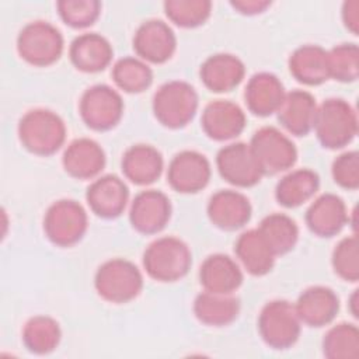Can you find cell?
Segmentation results:
<instances>
[{
    "instance_id": "cell-35",
    "label": "cell",
    "mask_w": 359,
    "mask_h": 359,
    "mask_svg": "<svg viewBox=\"0 0 359 359\" xmlns=\"http://www.w3.org/2000/svg\"><path fill=\"white\" fill-rule=\"evenodd\" d=\"M164 11L175 25L195 28L208 21L212 14V3L208 0H167Z\"/></svg>"
},
{
    "instance_id": "cell-29",
    "label": "cell",
    "mask_w": 359,
    "mask_h": 359,
    "mask_svg": "<svg viewBox=\"0 0 359 359\" xmlns=\"http://www.w3.org/2000/svg\"><path fill=\"white\" fill-rule=\"evenodd\" d=\"M195 317L208 327H226L240 314V300L233 294L202 292L194 302Z\"/></svg>"
},
{
    "instance_id": "cell-27",
    "label": "cell",
    "mask_w": 359,
    "mask_h": 359,
    "mask_svg": "<svg viewBox=\"0 0 359 359\" xmlns=\"http://www.w3.org/2000/svg\"><path fill=\"white\" fill-rule=\"evenodd\" d=\"M234 254L240 265L252 276H264L269 273L276 259V255L258 229L245 230L237 237L234 243Z\"/></svg>"
},
{
    "instance_id": "cell-40",
    "label": "cell",
    "mask_w": 359,
    "mask_h": 359,
    "mask_svg": "<svg viewBox=\"0 0 359 359\" xmlns=\"http://www.w3.org/2000/svg\"><path fill=\"white\" fill-rule=\"evenodd\" d=\"M342 22L346 27L348 31H351L353 35H358L359 32V1L358 0H349L342 4L341 10Z\"/></svg>"
},
{
    "instance_id": "cell-22",
    "label": "cell",
    "mask_w": 359,
    "mask_h": 359,
    "mask_svg": "<svg viewBox=\"0 0 359 359\" xmlns=\"http://www.w3.org/2000/svg\"><path fill=\"white\" fill-rule=\"evenodd\" d=\"M240 264L226 254H212L199 268V282L206 292L233 294L243 283Z\"/></svg>"
},
{
    "instance_id": "cell-12",
    "label": "cell",
    "mask_w": 359,
    "mask_h": 359,
    "mask_svg": "<svg viewBox=\"0 0 359 359\" xmlns=\"http://www.w3.org/2000/svg\"><path fill=\"white\" fill-rule=\"evenodd\" d=\"M210 175L212 168L206 156L195 150H182L168 164L167 182L180 194H196L209 184Z\"/></svg>"
},
{
    "instance_id": "cell-9",
    "label": "cell",
    "mask_w": 359,
    "mask_h": 359,
    "mask_svg": "<svg viewBox=\"0 0 359 359\" xmlns=\"http://www.w3.org/2000/svg\"><path fill=\"white\" fill-rule=\"evenodd\" d=\"M250 146L264 175L289 171L297 161L294 143L275 126H262L255 130Z\"/></svg>"
},
{
    "instance_id": "cell-2",
    "label": "cell",
    "mask_w": 359,
    "mask_h": 359,
    "mask_svg": "<svg viewBox=\"0 0 359 359\" xmlns=\"http://www.w3.org/2000/svg\"><path fill=\"white\" fill-rule=\"evenodd\" d=\"M192 265V254L187 243L174 236L158 237L143 252L146 273L158 282L182 279Z\"/></svg>"
},
{
    "instance_id": "cell-24",
    "label": "cell",
    "mask_w": 359,
    "mask_h": 359,
    "mask_svg": "<svg viewBox=\"0 0 359 359\" xmlns=\"http://www.w3.org/2000/svg\"><path fill=\"white\" fill-rule=\"evenodd\" d=\"M114 49L109 41L97 32H84L73 39L69 57L73 66L83 73H98L109 66Z\"/></svg>"
},
{
    "instance_id": "cell-14",
    "label": "cell",
    "mask_w": 359,
    "mask_h": 359,
    "mask_svg": "<svg viewBox=\"0 0 359 359\" xmlns=\"http://www.w3.org/2000/svg\"><path fill=\"white\" fill-rule=\"evenodd\" d=\"M171 217V202L168 196L157 189L139 192L129 208L132 227L142 234L160 233Z\"/></svg>"
},
{
    "instance_id": "cell-17",
    "label": "cell",
    "mask_w": 359,
    "mask_h": 359,
    "mask_svg": "<svg viewBox=\"0 0 359 359\" xmlns=\"http://www.w3.org/2000/svg\"><path fill=\"white\" fill-rule=\"evenodd\" d=\"M208 217L217 229L233 231L244 227L252 215L250 199L234 189H220L208 202Z\"/></svg>"
},
{
    "instance_id": "cell-34",
    "label": "cell",
    "mask_w": 359,
    "mask_h": 359,
    "mask_svg": "<svg viewBox=\"0 0 359 359\" xmlns=\"http://www.w3.org/2000/svg\"><path fill=\"white\" fill-rule=\"evenodd\" d=\"M323 353L328 359H355L359 356V330L352 323L331 327L323 339Z\"/></svg>"
},
{
    "instance_id": "cell-1",
    "label": "cell",
    "mask_w": 359,
    "mask_h": 359,
    "mask_svg": "<svg viewBox=\"0 0 359 359\" xmlns=\"http://www.w3.org/2000/svg\"><path fill=\"white\" fill-rule=\"evenodd\" d=\"M18 139L24 149L36 156L55 154L66 140V125L53 111L36 108L25 112L18 122Z\"/></svg>"
},
{
    "instance_id": "cell-8",
    "label": "cell",
    "mask_w": 359,
    "mask_h": 359,
    "mask_svg": "<svg viewBox=\"0 0 359 359\" xmlns=\"http://www.w3.org/2000/svg\"><path fill=\"white\" fill-rule=\"evenodd\" d=\"M88 216L81 203L73 199L53 202L43 217V231L50 243L59 247H72L86 234Z\"/></svg>"
},
{
    "instance_id": "cell-19",
    "label": "cell",
    "mask_w": 359,
    "mask_h": 359,
    "mask_svg": "<svg viewBox=\"0 0 359 359\" xmlns=\"http://www.w3.org/2000/svg\"><path fill=\"white\" fill-rule=\"evenodd\" d=\"M296 313L309 327H324L334 321L339 311L337 293L327 286H310L304 289L294 303Z\"/></svg>"
},
{
    "instance_id": "cell-23",
    "label": "cell",
    "mask_w": 359,
    "mask_h": 359,
    "mask_svg": "<svg viewBox=\"0 0 359 359\" xmlns=\"http://www.w3.org/2000/svg\"><path fill=\"white\" fill-rule=\"evenodd\" d=\"M203 86L212 93H229L245 76L243 60L231 53H215L205 59L199 70Z\"/></svg>"
},
{
    "instance_id": "cell-42",
    "label": "cell",
    "mask_w": 359,
    "mask_h": 359,
    "mask_svg": "<svg viewBox=\"0 0 359 359\" xmlns=\"http://www.w3.org/2000/svg\"><path fill=\"white\" fill-rule=\"evenodd\" d=\"M358 302H359V297H358V290H353V293L351 294V297H349V300H348V307H349V311H351V314L355 317V318H358V313H359V310H358Z\"/></svg>"
},
{
    "instance_id": "cell-16",
    "label": "cell",
    "mask_w": 359,
    "mask_h": 359,
    "mask_svg": "<svg viewBox=\"0 0 359 359\" xmlns=\"http://www.w3.org/2000/svg\"><path fill=\"white\" fill-rule=\"evenodd\" d=\"M247 118L236 102L229 100L210 101L202 112L201 126L208 137L226 142L237 137L245 128Z\"/></svg>"
},
{
    "instance_id": "cell-31",
    "label": "cell",
    "mask_w": 359,
    "mask_h": 359,
    "mask_svg": "<svg viewBox=\"0 0 359 359\" xmlns=\"http://www.w3.org/2000/svg\"><path fill=\"white\" fill-rule=\"evenodd\" d=\"M62 339L59 323L49 316H34L22 328V344L35 355H48L53 352Z\"/></svg>"
},
{
    "instance_id": "cell-5",
    "label": "cell",
    "mask_w": 359,
    "mask_h": 359,
    "mask_svg": "<svg viewBox=\"0 0 359 359\" xmlns=\"http://www.w3.org/2000/svg\"><path fill=\"white\" fill-rule=\"evenodd\" d=\"M198 105L199 98L196 90L182 80L164 83L153 97L156 119L170 129L187 126L194 119Z\"/></svg>"
},
{
    "instance_id": "cell-13",
    "label": "cell",
    "mask_w": 359,
    "mask_h": 359,
    "mask_svg": "<svg viewBox=\"0 0 359 359\" xmlns=\"http://www.w3.org/2000/svg\"><path fill=\"white\" fill-rule=\"evenodd\" d=\"M133 49L142 60L161 65L172 57L177 36L163 20H147L137 27L133 35Z\"/></svg>"
},
{
    "instance_id": "cell-30",
    "label": "cell",
    "mask_w": 359,
    "mask_h": 359,
    "mask_svg": "<svg viewBox=\"0 0 359 359\" xmlns=\"http://www.w3.org/2000/svg\"><path fill=\"white\" fill-rule=\"evenodd\" d=\"M320 188V177L310 168H297L283 175L275 188V198L285 208H297L310 201Z\"/></svg>"
},
{
    "instance_id": "cell-28",
    "label": "cell",
    "mask_w": 359,
    "mask_h": 359,
    "mask_svg": "<svg viewBox=\"0 0 359 359\" xmlns=\"http://www.w3.org/2000/svg\"><path fill=\"white\" fill-rule=\"evenodd\" d=\"M290 74L304 86H320L330 80L327 50L320 45H302L289 57Z\"/></svg>"
},
{
    "instance_id": "cell-20",
    "label": "cell",
    "mask_w": 359,
    "mask_h": 359,
    "mask_svg": "<svg viewBox=\"0 0 359 359\" xmlns=\"http://www.w3.org/2000/svg\"><path fill=\"white\" fill-rule=\"evenodd\" d=\"M318 104L311 93L306 90H292L286 93L276 115L280 125L294 136L309 135L316 122Z\"/></svg>"
},
{
    "instance_id": "cell-32",
    "label": "cell",
    "mask_w": 359,
    "mask_h": 359,
    "mask_svg": "<svg viewBox=\"0 0 359 359\" xmlns=\"http://www.w3.org/2000/svg\"><path fill=\"white\" fill-rule=\"evenodd\" d=\"M257 229L276 257L290 252L299 240L296 222L285 213L265 216Z\"/></svg>"
},
{
    "instance_id": "cell-7",
    "label": "cell",
    "mask_w": 359,
    "mask_h": 359,
    "mask_svg": "<svg viewBox=\"0 0 359 359\" xmlns=\"http://www.w3.org/2000/svg\"><path fill=\"white\" fill-rule=\"evenodd\" d=\"M302 331V321L294 304L287 300L268 302L258 316V332L262 341L272 349L293 346Z\"/></svg>"
},
{
    "instance_id": "cell-10",
    "label": "cell",
    "mask_w": 359,
    "mask_h": 359,
    "mask_svg": "<svg viewBox=\"0 0 359 359\" xmlns=\"http://www.w3.org/2000/svg\"><path fill=\"white\" fill-rule=\"evenodd\" d=\"M123 108L121 94L107 84L88 87L81 94L79 102V112L83 122L97 132L115 128L123 116Z\"/></svg>"
},
{
    "instance_id": "cell-37",
    "label": "cell",
    "mask_w": 359,
    "mask_h": 359,
    "mask_svg": "<svg viewBox=\"0 0 359 359\" xmlns=\"http://www.w3.org/2000/svg\"><path fill=\"white\" fill-rule=\"evenodd\" d=\"M334 272L346 282H358L359 279V241L358 236L344 237L334 248L331 255Z\"/></svg>"
},
{
    "instance_id": "cell-38",
    "label": "cell",
    "mask_w": 359,
    "mask_h": 359,
    "mask_svg": "<svg viewBox=\"0 0 359 359\" xmlns=\"http://www.w3.org/2000/svg\"><path fill=\"white\" fill-rule=\"evenodd\" d=\"M62 21L72 28H87L93 25L101 13V3L97 0H60L56 3Z\"/></svg>"
},
{
    "instance_id": "cell-3",
    "label": "cell",
    "mask_w": 359,
    "mask_h": 359,
    "mask_svg": "<svg viewBox=\"0 0 359 359\" xmlns=\"http://www.w3.org/2000/svg\"><path fill=\"white\" fill-rule=\"evenodd\" d=\"M313 130L323 147L342 149L358 135L356 111L342 98H328L317 108Z\"/></svg>"
},
{
    "instance_id": "cell-33",
    "label": "cell",
    "mask_w": 359,
    "mask_h": 359,
    "mask_svg": "<svg viewBox=\"0 0 359 359\" xmlns=\"http://www.w3.org/2000/svg\"><path fill=\"white\" fill-rule=\"evenodd\" d=\"M112 79L118 88L128 94H139L147 90L153 83V70L150 66L135 56H125L112 66Z\"/></svg>"
},
{
    "instance_id": "cell-25",
    "label": "cell",
    "mask_w": 359,
    "mask_h": 359,
    "mask_svg": "<svg viewBox=\"0 0 359 359\" xmlns=\"http://www.w3.org/2000/svg\"><path fill=\"white\" fill-rule=\"evenodd\" d=\"M286 95L282 81L269 72H259L251 76L245 86V105L254 115L269 116L276 114Z\"/></svg>"
},
{
    "instance_id": "cell-6",
    "label": "cell",
    "mask_w": 359,
    "mask_h": 359,
    "mask_svg": "<svg viewBox=\"0 0 359 359\" xmlns=\"http://www.w3.org/2000/svg\"><path fill=\"white\" fill-rule=\"evenodd\" d=\"M62 32L48 21L25 24L17 36V52L27 63L46 67L57 62L63 53Z\"/></svg>"
},
{
    "instance_id": "cell-36",
    "label": "cell",
    "mask_w": 359,
    "mask_h": 359,
    "mask_svg": "<svg viewBox=\"0 0 359 359\" xmlns=\"http://www.w3.org/2000/svg\"><path fill=\"white\" fill-rule=\"evenodd\" d=\"M330 79L341 83L356 81L359 76V49L356 43H339L327 50Z\"/></svg>"
},
{
    "instance_id": "cell-15",
    "label": "cell",
    "mask_w": 359,
    "mask_h": 359,
    "mask_svg": "<svg viewBox=\"0 0 359 359\" xmlns=\"http://www.w3.org/2000/svg\"><path fill=\"white\" fill-rule=\"evenodd\" d=\"M93 213L102 219H115L123 213L129 202V189L122 178L107 174L95 178L86 192Z\"/></svg>"
},
{
    "instance_id": "cell-21",
    "label": "cell",
    "mask_w": 359,
    "mask_h": 359,
    "mask_svg": "<svg viewBox=\"0 0 359 359\" xmlns=\"http://www.w3.org/2000/svg\"><path fill=\"white\" fill-rule=\"evenodd\" d=\"M105 161L104 149L90 137L73 140L62 157L65 171L77 180H93L98 177L105 167Z\"/></svg>"
},
{
    "instance_id": "cell-4",
    "label": "cell",
    "mask_w": 359,
    "mask_h": 359,
    "mask_svg": "<svg viewBox=\"0 0 359 359\" xmlns=\"http://www.w3.org/2000/svg\"><path fill=\"white\" fill-rule=\"evenodd\" d=\"M94 287L100 297L109 303H129L140 294L143 275L132 261L112 258L98 266L94 276Z\"/></svg>"
},
{
    "instance_id": "cell-18",
    "label": "cell",
    "mask_w": 359,
    "mask_h": 359,
    "mask_svg": "<svg viewBox=\"0 0 359 359\" xmlns=\"http://www.w3.org/2000/svg\"><path fill=\"white\" fill-rule=\"evenodd\" d=\"M304 219L313 234L332 237L349 223V213L342 198L335 194H323L311 202Z\"/></svg>"
},
{
    "instance_id": "cell-26",
    "label": "cell",
    "mask_w": 359,
    "mask_h": 359,
    "mask_svg": "<svg viewBox=\"0 0 359 359\" xmlns=\"http://www.w3.org/2000/svg\"><path fill=\"white\" fill-rule=\"evenodd\" d=\"M123 175L136 185H150L157 181L164 168L161 153L151 144H133L122 156Z\"/></svg>"
},
{
    "instance_id": "cell-39",
    "label": "cell",
    "mask_w": 359,
    "mask_h": 359,
    "mask_svg": "<svg viewBox=\"0 0 359 359\" xmlns=\"http://www.w3.org/2000/svg\"><path fill=\"white\" fill-rule=\"evenodd\" d=\"M334 182L341 188L355 191L359 187V154L356 150H349L339 154L331 165Z\"/></svg>"
},
{
    "instance_id": "cell-41",
    "label": "cell",
    "mask_w": 359,
    "mask_h": 359,
    "mask_svg": "<svg viewBox=\"0 0 359 359\" xmlns=\"http://www.w3.org/2000/svg\"><path fill=\"white\" fill-rule=\"evenodd\" d=\"M230 6L244 15H255V14L264 13L271 6V1H268V0H236V1H230Z\"/></svg>"
},
{
    "instance_id": "cell-11",
    "label": "cell",
    "mask_w": 359,
    "mask_h": 359,
    "mask_svg": "<svg viewBox=\"0 0 359 359\" xmlns=\"http://www.w3.org/2000/svg\"><path fill=\"white\" fill-rule=\"evenodd\" d=\"M216 167L224 181L238 188L254 187L264 177L250 143L244 142L222 147L216 156Z\"/></svg>"
}]
</instances>
